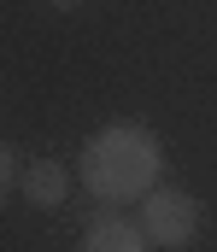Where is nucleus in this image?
Returning a JSON list of instances; mask_svg holds the SVG:
<instances>
[{
    "label": "nucleus",
    "instance_id": "f257e3e1",
    "mask_svg": "<svg viewBox=\"0 0 217 252\" xmlns=\"http://www.w3.org/2000/svg\"><path fill=\"white\" fill-rule=\"evenodd\" d=\"M82 188L94 193L100 205H129L147 199L164 176V147L141 118H118V124L94 129L82 141Z\"/></svg>",
    "mask_w": 217,
    "mask_h": 252
},
{
    "label": "nucleus",
    "instance_id": "f03ea898",
    "mask_svg": "<svg viewBox=\"0 0 217 252\" xmlns=\"http://www.w3.org/2000/svg\"><path fill=\"white\" fill-rule=\"evenodd\" d=\"M135 223H141V235L153 247L176 252V247H188V241L200 235V199L188 188H153L141 199V217H135Z\"/></svg>",
    "mask_w": 217,
    "mask_h": 252
},
{
    "label": "nucleus",
    "instance_id": "7ed1b4c3",
    "mask_svg": "<svg viewBox=\"0 0 217 252\" xmlns=\"http://www.w3.org/2000/svg\"><path fill=\"white\" fill-rule=\"evenodd\" d=\"M153 241L141 235V223H129V217H118V211H100V217H88V229H82V252H147Z\"/></svg>",
    "mask_w": 217,
    "mask_h": 252
},
{
    "label": "nucleus",
    "instance_id": "20e7f679",
    "mask_svg": "<svg viewBox=\"0 0 217 252\" xmlns=\"http://www.w3.org/2000/svg\"><path fill=\"white\" fill-rule=\"evenodd\" d=\"M18 188L30 205H41V211H53V205H65V193H71V170L59 164V158H35L24 176H18Z\"/></svg>",
    "mask_w": 217,
    "mask_h": 252
},
{
    "label": "nucleus",
    "instance_id": "39448f33",
    "mask_svg": "<svg viewBox=\"0 0 217 252\" xmlns=\"http://www.w3.org/2000/svg\"><path fill=\"white\" fill-rule=\"evenodd\" d=\"M12 188H18V153H12V147L0 141V199H6Z\"/></svg>",
    "mask_w": 217,
    "mask_h": 252
},
{
    "label": "nucleus",
    "instance_id": "423d86ee",
    "mask_svg": "<svg viewBox=\"0 0 217 252\" xmlns=\"http://www.w3.org/2000/svg\"><path fill=\"white\" fill-rule=\"evenodd\" d=\"M41 6H76V0H41Z\"/></svg>",
    "mask_w": 217,
    "mask_h": 252
}]
</instances>
